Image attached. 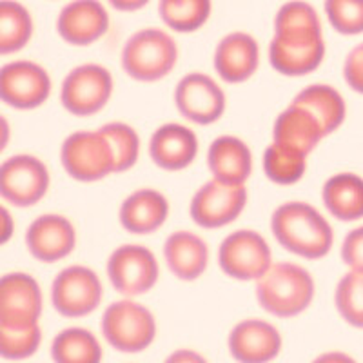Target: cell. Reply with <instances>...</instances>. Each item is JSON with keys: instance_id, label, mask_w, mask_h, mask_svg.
<instances>
[{"instance_id": "obj_1", "label": "cell", "mask_w": 363, "mask_h": 363, "mask_svg": "<svg viewBox=\"0 0 363 363\" xmlns=\"http://www.w3.org/2000/svg\"><path fill=\"white\" fill-rule=\"evenodd\" d=\"M272 233L287 251L307 260L323 258L333 247V229L314 207L303 202H289L272 215Z\"/></svg>"}, {"instance_id": "obj_2", "label": "cell", "mask_w": 363, "mask_h": 363, "mask_svg": "<svg viewBox=\"0 0 363 363\" xmlns=\"http://www.w3.org/2000/svg\"><path fill=\"white\" fill-rule=\"evenodd\" d=\"M256 296L267 313L291 318L306 311L314 296V281L306 269L294 264L271 265L258 278Z\"/></svg>"}, {"instance_id": "obj_3", "label": "cell", "mask_w": 363, "mask_h": 363, "mask_svg": "<svg viewBox=\"0 0 363 363\" xmlns=\"http://www.w3.org/2000/svg\"><path fill=\"white\" fill-rule=\"evenodd\" d=\"M178 58L173 38L162 29H142L133 35L122 51V67L140 82H155L171 73Z\"/></svg>"}, {"instance_id": "obj_4", "label": "cell", "mask_w": 363, "mask_h": 363, "mask_svg": "<svg viewBox=\"0 0 363 363\" xmlns=\"http://www.w3.org/2000/svg\"><path fill=\"white\" fill-rule=\"evenodd\" d=\"M102 330L109 345L122 352L147 349L157 335L153 314L135 301H115L104 313Z\"/></svg>"}, {"instance_id": "obj_5", "label": "cell", "mask_w": 363, "mask_h": 363, "mask_svg": "<svg viewBox=\"0 0 363 363\" xmlns=\"http://www.w3.org/2000/svg\"><path fill=\"white\" fill-rule=\"evenodd\" d=\"M322 29H296L277 33L269 48L271 66L287 77L313 73L323 60Z\"/></svg>"}, {"instance_id": "obj_6", "label": "cell", "mask_w": 363, "mask_h": 363, "mask_svg": "<svg viewBox=\"0 0 363 363\" xmlns=\"http://www.w3.org/2000/svg\"><path fill=\"white\" fill-rule=\"evenodd\" d=\"M62 165L74 180L95 182L115 173V155L102 131H80L64 142Z\"/></svg>"}, {"instance_id": "obj_7", "label": "cell", "mask_w": 363, "mask_h": 363, "mask_svg": "<svg viewBox=\"0 0 363 363\" xmlns=\"http://www.w3.org/2000/svg\"><path fill=\"white\" fill-rule=\"evenodd\" d=\"M113 93V77L96 64L74 67L62 84L64 108L74 116L99 113L109 102Z\"/></svg>"}, {"instance_id": "obj_8", "label": "cell", "mask_w": 363, "mask_h": 363, "mask_svg": "<svg viewBox=\"0 0 363 363\" xmlns=\"http://www.w3.org/2000/svg\"><path fill=\"white\" fill-rule=\"evenodd\" d=\"M220 267L235 280H258L271 267V249L255 231H236L220 245Z\"/></svg>"}, {"instance_id": "obj_9", "label": "cell", "mask_w": 363, "mask_h": 363, "mask_svg": "<svg viewBox=\"0 0 363 363\" xmlns=\"http://www.w3.org/2000/svg\"><path fill=\"white\" fill-rule=\"evenodd\" d=\"M245 203L247 191L244 184H225L215 178L193 196L191 216L200 227L216 229L238 218Z\"/></svg>"}, {"instance_id": "obj_10", "label": "cell", "mask_w": 363, "mask_h": 363, "mask_svg": "<svg viewBox=\"0 0 363 363\" xmlns=\"http://www.w3.org/2000/svg\"><path fill=\"white\" fill-rule=\"evenodd\" d=\"M51 300L62 316H86L99 307L102 300V284L91 269L73 265L55 278Z\"/></svg>"}, {"instance_id": "obj_11", "label": "cell", "mask_w": 363, "mask_h": 363, "mask_svg": "<svg viewBox=\"0 0 363 363\" xmlns=\"http://www.w3.org/2000/svg\"><path fill=\"white\" fill-rule=\"evenodd\" d=\"M108 277L118 293L128 296L144 294L158 280L157 258L142 245L118 247L108 262Z\"/></svg>"}, {"instance_id": "obj_12", "label": "cell", "mask_w": 363, "mask_h": 363, "mask_svg": "<svg viewBox=\"0 0 363 363\" xmlns=\"http://www.w3.org/2000/svg\"><path fill=\"white\" fill-rule=\"evenodd\" d=\"M50 187V173L38 158L18 155L0 169V193L9 203L29 207L42 200Z\"/></svg>"}, {"instance_id": "obj_13", "label": "cell", "mask_w": 363, "mask_h": 363, "mask_svg": "<svg viewBox=\"0 0 363 363\" xmlns=\"http://www.w3.org/2000/svg\"><path fill=\"white\" fill-rule=\"evenodd\" d=\"M42 313V293L37 281L24 272L6 274L0 281V325L11 329L37 325Z\"/></svg>"}, {"instance_id": "obj_14", "label": "cell", "mask_w": 363, "mask_h": 363, "mask_svg": "<svg viewBox=\"0 0 363 363\" xmlns=\"http://www.w3.org/2000/svg\"><path fill=\"white\" fill-rule=\"evenodd\" d=\"M51 80L44 67L33 62H11L0 71V96L17 109H33L48 100Z\"/></svg>"}, {"instance_id": "obj_15", "label": "cell", "mask_w": 363, "mask_h": 363, "mask_svg": "<svg viewBox=\"0 0 363 363\" xmlns=\"http://www.w3.org/2000/svg\"><path fill=\"white\" fill-rule=\"evenodd\" d=\"M177 108L194 124H213L225 109V95L215 80L203 73H191L178 82Z\"/></svg>"}, {"instance_id": "obj_16", "label": "cell", "mask_w": 363, "mask_h": 363, "mask_svg": "<svg viewBox=\"0 0 363 363\" xmlns=\"http://www.w3.org/2000/svg\"><path fill=\"white\" fill-rule=\"evenodd\" d=\"M26 244L37 260L51 264L66 258L77 244L74 227L64 216L44 215L28 229Z\"/></svg>"}, {"instance_id": "obj_17", "label": "cell", "mask_w": 363, "mask_h": 363, "mask_svg": "<svg viewBox=\"0 0 363 363\" xmlns=\"http://www.w3.org/2000/svg\"><path fill=\"white\" fill-rule=\"evenodd\" d=\"M57 28L67 44L87 45L108 31V11L99 0H74L60 11Z\"/></svg>"}, {"instance_id": "obj_18", "label": "cell", "mask_w": 363, "mask_h": 363, "mask_svg": "<svg viewBox=\"0 0 363 363\" xmlns=\"http://www.w3.org/2000/svg\"><path fill=\"white\" fill-rule=\"evenodd\" d=\"M229 349L238 362H269L280 352L281 338L278 330L262 320H245L231 330Z\"/></svg>"}, {"instance_id": "obj_19", "label": "cell", "mask_w": 363, "mask_h": 363, "mask_svg": "<svg viewBox=\"0 0 363 363\" xmlns=\"http://www.w3.org/2000/svg\"><path fill=\"white\" fill-rule=\"evenodd\" d=\"M199 153V140L191 129L180 124H165L155 131L149 144V155L165 171H180Z\"/></svg>"}, {"instance_id": "obj_20", "label": "cell", "mask_w": 363, "mask_h": 363, "mask_svg": "<svg viewBox=\"0 0 363 363\" xmlns=\"http://www.w3.org/2000/svg\"><path fill=\"white\" fill-rule=\"evenodd\" d=\"M258 42L247 33L227 35L216 48L215 67L225 82L238 84L251 79L258 69Z\"/></svg>"}, {"instance_id": "obj_21", "label": "cell", "mask_w": 363, "mask_h": 363, "mask_svg": "<svg viewBox=\"0 0 363 363\" xmlns=\"http://www.w3.org/2000/svg\"><path fill=\"white\" fill-rule=\"evenodd\" d=\"M169 215V203L164 194L153 189L136 191L120 207V223L133 235L157 231Z\"/></svg>"}, {"instance_id": "obj_22", "label": "cell", "mask_w": 363, "mask_h": 363, "mask_svg": "<svg viewBox=\"0 0 363 363\" xmlns=\"http://www.w3.org/2000/svg\"><path fill=\"white\" fill-rule=\"evenodd\" d=\"M164 256L169 271L180 280H196L202 277L209 260L206 242L187 231L174 233L167 238Z\"/></svg>"}, {"instance_id": "obj_23", "label": "cell", "mask_w": 363, "mask_h": 363, "mask_svg": "<svg viewBox=\"0 0 363 363\" xmlns=\"http://www.w3.org/2000/svg\"><path fill=\"white\" fill-rule=\"evenodd\" d=\"M211 173L225 184H244L252 169L251 151L235 136H220L209 147L207 155Z\"/></svg>"}, {"instance_id": "obj_24", "label": "cell", "mask_w": 363, "mask_h": 363, "mask_svg": "<svg viewBox=\"0 0 363 363\" xmlns=\"http://www.w3.org/2000/svg\"><path fill=\"white\" fill-rule=\"evenodd\" d=\"M323 135L325 133L316 116L293 104L278 116L274 124V142L303 155H309Z\"/></svg>"}, {"instance_id": "obj_25", "label": "cell", "mask_w": 363, "mask_h": 363, "mask_svg": "<svg viewBox=\"0 0 363 363\" xmlns=\"http://www.w3.org/2000/svg\"><path fill=\"white\" fill-rule=\"evenodd\" d=\"M323 203L343 222L363 218V180L352 173L335 174L323 186Z\"/></svg>"}, {"instance_id": "obj_26", "label": "cell", "mask_w": 363, "mask_h": 363, "mask_svg": "<svg viewBox=\"0 0 363 363\" xmlns=\"http://www.w3.org/2000/svg\"><path fill=\"white\" fill-rule=\"evenodd\" d=\"M293 106H300L313 113L325 135L336 131L345 118V102L342 95L335 87L323 84H316L298 93L296 99L293 100Z\"/></svg>"}, {"instance_id": "obj_27", "label": "cell", "mask_w": 363, "mask_h": 363, "mask_svg": "<svg viewBox=\"0 0 363 363\" xmlns=\"http://www.w3.org/2000/svg\"><path fill=\"white\" fill-rule=\"evenodd\" d=\"M33 35V21L28 9L15 0L0 2V51L4 55L22 50Z\"/></svg>"}, {"instance_id": "obj_28", "label": "cell", "mask_w": 363, "mask_h": 363, "mask_svg": "<svg viewBox=\"0 0 363 363\" xmlns=\"http://www.w3.org/2000/svg\"><path fill=\"white\" fill-rule=\"evenodd\" d=\"M51 358L57 363H99L102 349L89 330L67 329L55 338Z\"/></svg>"}, {"instance_id": "obj_29", "label": "cell", "mask_w": 363, "mask_h": 363, "mask_svg": "<svg viewBox=\"0 0 363 363\" xmlns=\"http://www.w3.org/2000/svg\"><path fill=\"white\" fill-rule=\"evenodd\" d=\"M160 17L180 33L202 28L211 15V0H160Z\"/></svg>"}, {"instance_id": "obj_30", "label": "cell", "mask_w": 363, "mask_h": 363, "mask_svg": "<svg viewBox=\"0 0 363 363\" xmlns=\"http://www.w3.org/2000/svg\"><path fill=\"white\" fill-rule=\"evenodd\" d=\"M306 157L307 155L300 153V151H294V149L274 142L264 155L265 174L281 186L294 184L306 173Z\"/></svg>"}, {"instance_id": "obj_31", "label": "cell", "mask_w": 363, "mask_h": 363, "mask_svg": "<svg viewBox=\"0 0 363 363\" xmlns=\"http://www.w3.org/2000/svg\"><path fill=\"white\" fill-rule=\"evenodd\" d=\"M336 309L347 323L363 329V271L347 272L336 287Z\"/></svg>"}, {"instance_id": "obj_32", "label": "cell", "mask_w": 363, "mask_h": 363, "mask_svg": "<svg viewBox=\"0 0 363 363\" xmlns=\"http://www.w3.org/2000/svg\"><path fill=\"white\" fill-rule=\"evenodd\" d=\"M100 131L111 144L113 155H115V173L131 169L140 151V140L135 129L120 122H113V124L104 125Z\"/></svg>"}, {"instance_id": "obj_33", "label": "cell", "mask_w": 363, "mask_h": 363, "mask_svg": "<svg viewBox=\"0 0 363 363\" xmlns=\"http://www.w3.org/2000/svg\"><path fill=\"white\" fill-rule=\"evenodd\" d=\"M42 342L40 327L31 325L24 329H11L0 325V352L4 358L22 359L33 354Z\"/></svg>"}, {"instance_id": "obj_34", "label": "cell", "mask_w": 363, "mask_h": 363, "mask_svg": "<svg viewBox=\"0 0 363 363\" xmlns=\"http://www.w3.org/2000/svg\"><path fill=\"white\" fill-rule=\"evenodd\" d=\"M325 13L338 33H363V0H325Z\"/></svg>"}, {"instance_id": "obj_35", "label": "cell", "mask_w": 363, "mask_h": 363, "mask_svg": "<svg viewBox=\"0 0 363 363\" xmlns=\"http://www.w3.org/2000/svg\"><path fill=\"white\" fill-rule=\"evenodd\" d=\"M274 29L277 33H284V31H296V29H322V24L313 6L301 0H293L278 9Z\"/></svg>"}, {"instance_id": "obj_36", "label": "cell", "mask_w": 363, "mask_h": 363, "mask_svg": "<svg viewBox=\"0 0 363 363\" xmlns=\"http://www.w3.org/2000/svg\"><path fill=\"white\" fill-rule=\"evenodd\" d=\"M342 260L347 267L363 271V227H358L345 236L342 245Z\"/></svg>"}, {"instance_id": "obj_37", "label": "cell", "mask_w": 363, "mask_h": 363, "mask_svg": "<svg viewBox=\"0 0 363 363\" xmlns=\"http://www.w3.org/2000/svg\"><path fill=\"white\" fill-rule=\"evenodd\" d=\"M343 77L356 93L363 95V44L356 45L354 50L347 55L345 64H343Z\"/></svg>"}, {"instance_id": "obj_38", "label": "cell", "mask_w": 363, "mask_h": 363, "mask_svg": "<svg viewBox=\"0 0 363 363\" xmlns=\"http://www.w3.org/2000/svg\"><path fill=\"white\" fill-rule=\"evenodd\" d=\"M147 2L149 0H109V4L118 11H136V9L144 8Z\"/></svg>"}, {"instance_id": "obj_39", "label": "cell", "mask_w": 363, "mask_h": 363, "mask_svg": "<svg viewBox=\"0 0 363 363\" xmlns=\"http://www.w3.org/2000/svg\"><path fill=\"white\" fill-rule=\"evenodd\" d=\"M11 231H13L11 216H9V213H6V209H2V242H6V240L11 236Z\"/></svg>"}, {"instance_id": "obj_40", "label": "cell", "mask_w": 363, "mask_h": 363, "mask_svg": "<svg viewBox=\"0 0 363 363\" xmlns=\"http://www.w3.org/2000/svg\"><path fill=\"white\" fill-rule=\"evenodd\" d=\"M169 362H202V358L193 354V352L186 351V352H177V354H173L169 358Z\"/></svg>"}]
</instances>
